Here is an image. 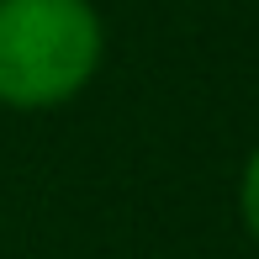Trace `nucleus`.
<instances>
[{
	"label": "nucleus",
	"mask_w": 259,
	"mask_h": 259,
	"mask_svg": "<svg viewBox=\"0 0 259 259\" xmlns=\"http://www.w3.org/2000/svg\"><path fill=\"white\" fill-rule=\"evenodd\" d=\"M238 211H243V228H249V238L259 243V148L249 154V164H243V180H238Z\"/></svg>",
	"instance_id": "2"
},
{
	"label": "nucleus",
	"mask_w": 259,
	"mask_h": 259,
	"mask_svg": "<svg viewBox=\"0 0 259 259\" xmlns=\"http://www.w3.org/2000/svg\"><path fill=\"white\" fill-rule=\"evenodd\" d=\"M106 58V21L90 0H0V106L53 111L85 96Z\"/></svg>",
	"instance_id": "1"
}]
</instances>
